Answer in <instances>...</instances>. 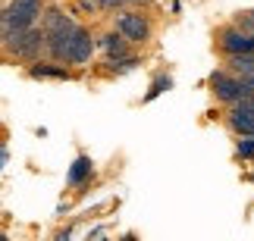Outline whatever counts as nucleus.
Instances as JSON below:
<instances>
[{"mask_svg":"<svg viewBox=\"0 0 254 241\" xmlns=\"http://www.w3.org/2000/svg\"><path fill=\"white\" fill-rule=\"evenodd\" d=\"M0 41H3L9 56H16V60H22V63H38L41 53H44L41 25H32V28H25V32H3Z\"/></svg>","mask_w":254,"mask_h":241,"instance_id":"f257e3e1","label":"nucleus"},{"mask_svg":"<svg viewBox=\"0 0 254 241\" xmlns=\"http://www.w3.org/2000/svg\"><path fill=\"white\" fill-rule=\"evenodd\" d=\"M210 94L217 97V103H226V107H232V103H239L242 97H251V88L245 79H239V75H232L226 69H217L210 72Z\"/></svg>","mask_w":254,"mask_h":241,"instance_id":"f03ea898","label":"nucleus"},{"mask_svg":"<svg viewBox=\"0 0 254 241\" xmlns=\"http://www.w3.org/2000/svg\"><path fill=\"white\" fill-rule=\"evenodd\" d=\"M116 32H120L129 44H144L151 41V22L141 9H123L116 16Z\"/></svg>","mask_w":254,"mask_h":241,"instance_id":"7ed1b4c3","label":"nucleus"},{"mask_svg":"<svg viewBox=\"0 0 254 241\" xmlns=\"http://www.w3.org/2000/svg\"><path fill=\"white\" fill-rule=\"evenodd\" d=\"M94 50H97V44H94L91 28L75 25V32L69 38V50H66V66H85V63H91V53Z\"/></svg>","mask_w":254,"mask_h":241,"instance_id":"20e7f679","label":"nucleus"},{"mask_svg":"<svg viewBox=\"0 0 254 241\" xmlns=\"http://www.w3.org/2000/svg\"><path fill=\"white\" fill-rule=\"evenodd\" d=\"M217 47L223 56H239V53H254V35L239 32L236 25H223L217 32Z\"/></svg>","mask_w":254,"mask_h":241,"instance_id":"39448f33","label":"nucleus"},{"mask_svg":"<svg viewBox=\"0 0 254 241\" xmlns=\"http://www.w3.org/2000/svg\"><path fill=\"white\" fill-rule=\"evenodd\" d=\"M226 125L239 135H254V94L251 97H242L239 103H232L226 110Z\"/></svg>","mask_w":254,"mask_h":241,"instance_id":"423d86ee","label":"nucleus"},{"mask_svg":"<svg viewBox=\"0 0 254 241\" xmlns=\"http://www.w3.org/2000/svg\"><path fill=\"white\" fill-rule=\"evenodd\" d=\"M94 44L107 53V60H120V56H129V41H126V38L116 32V28H113V32H107L104 38H94Z\"/></svg>","mask_w":254,"mask_h":241,"instance_id":"0eeeda50","label":"nucleus"},{"mask_svg":"<svg viewBox=\"0 0 254 241\" xmlns=\"http://www.w3.org/2000/svg\"><path fill=\"white\" fill-rule=\"evenodd\" d=\"M91 172H94L91 157H88V153H79V157H75V163L69 166V176H66V182H69V188H79V185H85V182L91 179Z\"/></svg>","mask_w":254,"mask_h":241,"instance_id":"6e6552de","label":"nucleus"},{"mask_svg":"<svg viewBox=\"0 0 254 241\" xmlns=\"http://www.w3.org/2000/svg\"><path fill=\"white\" fill-rule=\"evenodd\" d=\"M28 75L32 79H69V69L51 60H38V63H28Z\"/></svg>","mask_w":254,"mask_h":241,"instance_id":"1a4fd4ad","label":"nucleus"},{"mask_svg":"<svg viewBox=\"0 0 254 241\" xmlns=\"http://www.w3.org/2000/svg\"><path fill=\"white\" fill-rule=\"evenodd\" d=\"M226 72L239 75V79H248L254 75V53H239V56H226V66H223Z\"/></svg>","mask_w":254,"mask_h":241,"instance_id":"9d476101","label":"nucleus"},{"mask_svg":"<svg viewBox=\"0 0 254 241\" xmlns=\"http://www.w3.org/2000/svg\"><path fill=\"white\" fill-rule=\"evenodd\" d=\"M6 6L22 9V13H32V16H38V19H41V13H44V0H9Z\"/></svg>","mask_w":254,"mask_h":241,"instance_id":"9b49d317","label":"nucleus"},{"mask_svg":"<svg viewBox=\"0 0 254 241\" xmlns=\"http://www.w3.org/2000/svg\"><path fill=\"white\" fill-rule=\"evenodd\" d=\"M141 60L135 53H129V56H120V60H107V66H110V72H129V69H135Z\"/></svg>","mask_w":254,"mask_h":241,"instance_id":"f8f14e48","label":"nucleus"},{"mask_svg":"<svg viewBox=\"0 0 254 241\" xmlns=\"http://www.w3.org/2000/svg\"><path fill=\"white\" fill-rule=\"evenodd\" d=\"M229 25H236L239 32H245V35H254V9H245V13H239Z\"/></svg>","mask_w":254,"mask_h":241,"instance_id":"ddd939ff","label":"nucleus"},{"mask_svg":"<svg viewBox=\"0 0 254 241\" xmlns=\"http://www.w3.org/2000/svg\"><path fill=\"white\" fill-rule=\"evenodd\" d=\"M236 153L242 160H254V135H242L236 141Z\"/></svg>","mask_w":254,"mask_h":241,"instance_id":"4468645a","label":"nucleus"},{"mask_svg":"<svg viewBox=\"0 0 254 241\" xmlns=\"http://www.w3.org/2000/svg\"><path fill=\"white\" fill-rule=\"evenodd\" d=\"M170 75H157V79H154V85H151V91H148V97H144V100H154V97H157V94H163V91H167L170 88Z\"/></svg>","mask_w":254,"mask_h":241,"instance_id":"2eb2a0df","label":"nucleus"},{"mask_svg":"<svg viewBox=\"0 0 254 241\" xmlns=\"http://www.w3.org/2000/svg\"><path fill=\"white\" fill-rule=\"evenodd\" d=\"M97 6H104V9H116V6H129V3H138V0H94Z\"/></svg>","mask_w":254,"mask_h":241,"instance_id":"dca6fc26","label":"nucleus"},{"mask_svg":"<svg viewBox=\"0 0 254 241\" xmlns=\"http://www.w3.org/2000/svg\"><path fill=\"white\" fill-rule=\"evenodd\" d=\"M6 160H9V150H6V144H0V169L6 166Z\"/></svg>","mask_w":254,"mask_h":241,"instance_id":"f3484780","label":"nucleus"},{"mask_svg":"<svg viewBox=\"0 0 254 241\" xmlns=\"http://www.w3.org/2000/svg\"><path fill=\"white\" fill-rule=\"evenodd\" d=\"M3 32H6V22H3V9H0V38H3Z\"/></svg>","mask_w":254,"mask_h":241,"instance_id":"a211bd4d","label":"nucleus"},{"mask_svg":"<svg viewBox=\"0 0 254 241\" xmlns=\"http://www.w3.org/2000/svg\"><path fill=\"white\" fill-rule=\"evenodd\" d=\"M57 241H69V229H66V232H60V235H57Z\"/></svg>","mask_w":254,"mask_h":241,"instance_id":"6ab92c4d","label":"nucleus"},{"mask_svg":"<svg viewBox=\"0 0 254 241\" xmlns=\"http://www.w3.org/2000/svg\"><path fill=\"white\" fill-rule=\"evenodd\" d=\"M0 241H6V235H0Z\"/></svg>","mask_w":254,"mask_h":241,"instance_id":"aec40b11","label":"nucleus"}]
</instances>
